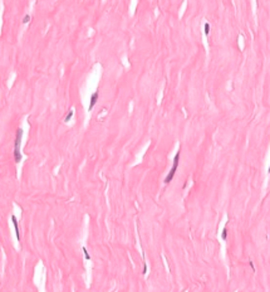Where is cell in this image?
I'll use <instances>...</instances> for the list:
<instances>
[{
	"mask_svg": "<svg viewBox=\"0 0 270 292\" xmlns=\"http://www.w3.org/2000/svg\"><path fill=\"white\" fill-rule=\"evenodd\" d=\"M24 131L22 128H18L17 130V135H15V143H14V161L19 164L22 161V154H20V141L23 137Z\"/></svg>",
	"mask_w": 270,
	"mask_h": 292,
	"instance_id": "cell-1",
	"label": "cell"
},
{
	"mask_svg": "<svg viewBox=\"0 0 270 292\" xmlns=\"http://www.w3.org/2000/svg\"><path fill=\"white\" fill-rule=\"evenodd\" d=\"M82 251H83V254H84V258H86L87 261H89V259H91V256H89V253H88V251H87V248H86V247H83V248H82Z\"/></svg>",
	"mask_w": 270,
	"mask_h": 292,
	"instance_id": "cell-8",
	"label": "cell"
},
{
	"mask_svg": "<svg viewBox=\"0 0 270 292\" xmlns=\"http://www.w3.org/2000/svg\"><path fill=\"white\" fill-rule=\"evenodd\" d=\"M98 96H99L98 92H94L92 96H91V102H89V106H88V111H92V108L94 107V105H96L97 101H98Z\"/></svg>",
	"mask_w": 270,
	"mask_h": 292,
	"instance_id": "cell-4",
	"label": "cell"
},
{
	"mask_svg": "<svg viewBox=\"0 0 270 292\" xmlns=\"http://www.w3.org/2000/svg\"><path fill=\"white\" fill-rule=\"evenodd\" d=\"M146 273H147V266L144 264L143 266V275H146Z\"/></svg>",
	"mask_w": 270,
	"mask_h": 292,
	"instance_id": "cell-10",
	"label": "cell"
},
{
	"mask_svg": "<svg viewBox=\"0 0 270 292\" xmlns=\"http://www.w3.org/2000/svg\"><path fill=\"white\" fill-rule=\"evenodd\" d=\"M73 115H74V111H73V110H70V111L68 112V115L65 116V118H64V122H69V121H70V118L73 117Z\"/></svg>",
	"mask_w": 270,
	"mask_h": 292,
	"instance_id": "cell-5",
	"label": "cell"
},
{
	"mask_svg": "<svg viewBox=\"0 0 270 292\" xmlns=\"http://www.w3.org/2000/svg\"><path fill=\"white\" fill-rule=\"evenodd\" d=\"M29 22H30V15L27 14V15L23 18V24H27V23H29Z\"/></svg>",
	"mask_w": 270,
	"mask_h": 292,
	"instance_id": "cell-9",
	"label": "cell"
},
{
	"mask_svg": "<svg viewBox=\"0 0 270 292\" xmlns=\"http://www.w3.org/2000/svg\"><path fill=\"white\" fill-rule=\"evenodd\" d=\"M12 222L13 225H14V229H15V235H17V239L20 241V232H19V224H18V219L15 215H12Z\"/></svg>",
	"mask_w": 270,
	"mask_h": 292,
	"instance_id": "cell-3",
	"label": "cell"
},
{
	"mask_svg": "<svg viewBox=\"0 0 270 292\" xmlns=\"http://www.w3.org/2000/svg\"><path fill=\"white\" fill-rule=\"evenodd\" d=\"M180 155H181L180 151H177V154L175 155V157H173V165H172V167H171L170 172L167 174V176L165 178V181H163L165 184H170L172 181V179L175 178V174H176L177 167H178V162H180Z\"/></svg>",
	"mask_w": 270,
	"mask_h": 292,
	"instance_id": "cell-2",
	"label": "cell"
},
{
	"mask_svg": "<svg viewBox=\"0 0 270 292\" xmlns=\"http://www.w3.org/2000/svg\"><path fill=\"white\" fill-rule=\"evenodd\" d=\"M204 33H205L206 37L210 34V24L209 23H205V25H204Z\"/></svg>",
	"mask_w": 270,
	"mask_h": 292,
	"instance_id": "cell-6",
	"label": "cell"
},
{
	"mask_svg": "<svg viewBox=\"0 0 270 292\" xmlns=\"http://www.w3.org/2000/svg\"><path fill=\"white\" fill-rule=\"evenodd\" d=\"M226 238H227V229L225 227V228L222 229V232H221V239H222V241H226Z\"/></svg>",
	"mask_w": 270,
	"mask_h": 292,
	"instance_id": "cell-7",
	"label": "cell"
},
{
	"mask_svg": "<svg viewBox=\"0 0 270 292\" xmlns=\"http://www.w3.org/2000/svg\"><path fill=\"white\" fill-rule=\"evenodd\" d=\"M268 171H269V172H270V166H269V169H268Z\"/></svg>",
	"mask_w": 270,
	"mask_h": 292,
	"instance_id": "cell-11",
	"label": "cell"
}]
</instances>
